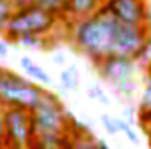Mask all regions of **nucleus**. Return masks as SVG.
Returning a JSON list of instances; mask_svg holds the SVG:
<instances>
[{
    "instance_id": "obj_1",
    "label": "nucleus",
    "mask_w": 151,
    "mask_h": 149,
    "mask_svg": "<svg viewBox=\"0 0 151 149\" xmlns=\"http://www.w3.org/2000/svg\"><path fill=\"white\" fill-rule=\"evenodd\" d=\"M119 27L121 23L107 11V7H100L95 14L76 21L70 35L76 47L99 63L114 54V42Z\"/></svg>"
},
{
    "instance_id": "obj_2",
    "label": "nucleus",
    "mask_w": 151,
    "mask_h": 149,
    "mask_svg": "<svg viewBox=\"0 0 151 149\" xmlns=\"http://www.w3.org/2000/svg\"><path fill=\"white\" fill-rule=\"evenodd\" d=\"M46 93L34 81H28L12 70L0 69V104L4 107H19L32 111Z\"/></svg>"
},
{
    "instance_id": "obj_3",
    "label": "nucleus",
    "mask_w": 151,
    "mask_h": 149,
    "mask_svg": "<svg viewBox=\"0 0 151 149\" xmlns=\"http://www.w3.org/2000/svg\"><path fill=\"white\" fill-rule=\"evenodd\" d=\"M56 25V14L51 11L40 9L35 5H21L14 11L11 16L7 28H5V37L9 40H18L27 35H44L53 30Z\"/></svg>"
},
{
    "instance_id": "obj_4",
    "label": "nucleus",
    "mask_w": 151,
    "mask_h": 149,
    "mask_svg": "<svg viewBox=\"0 0 151 149\" xmlns=\"http://www.w3.org/2000/svg\"><path fill=\"white\" fill-rule=\"evenodd\" d=\"M32 137L35 135H67L69 114L55 95L46 93L42 100L30 111Z\"/></svg>"
},
{
    "instance_id": "obj_5",
    "label": "nucleus",
    "mask_w": 151,
    "mask_h": 149,
    "mask_svg": "<svg viewBox=\"0 0 151 149\" xmlns=\"http://www.w3.org/2000/svg\"><path fill=\"white\" fill-rule=\"evenodd\" d=\"M5 140L11 148H28L32 140V119L30 111L19 107H4Z\"/></svg>"
},
{
    "instance_id": "obj_6",
    "label": "nucleus",
    "mask_w": 151,
    "mask_h": 149,
    "mask_svg": "<svg viewBox=\"0 0 151 149\" xmlns=\"http://www.w3.org/2000/svg\"><path fill=\"white\" fill-rule=\"evenodd\" d=\"M97 65L99 74L102 75L107 82H111L114 88L134 81V72H135V60L130 56H123V54H111L104 60H100Z\"/></svg>"
},
{
    "instance_id": "obj_7",
    "label": "nucleus",
    "mask_w": 151,
    "mask_h": 149,
    "mask_svg": "<svg viewBox=\"0 0 151 149\" xmlns=\"http://www.w3.org/2000/svg\"><path fill=\"white\" fill-rule=\"evenodd\" d=\"M150 37L148 27H130V25H121L118 37L114 42V54H123L130 56L137 62L146 40Z\"/></svg>"
},
{
    "instance_id": "obj_8",
    "label": "nucleus",
    "mask_w": 151,
    "mask_h": 149,
    "mask_svg": "<svg viewBox=\"0 0 151 149\" xmlns=\"http://www.w3.org/2000/svg\"><path fill=\"white\" fill-rule=\"evenodd\" d=\"M121 25L146 27L148 4L146 0H114L113 4L104 5Z\"/></svg>"
},
{
    "instance_id": "obj_9",
    "label": "nucleus",
    "mask_w": 151,
    "mask_h": 149,
    "mask_svg": "<svg viewBox=\"0 0 151 149\" xmlns=\"http://www.w3.org/2000/svg\"><path fill=\"white\" fill-rule=\"evenodd\" d=\"M100 7H102L100 0H69L65 16L79 21V19H84V18L95 14Z\"/></svg>"
},
{
    "instance_id": "obj_10",
    "label": "nucleus",
    "mask_w": 151,
    "mask_h": 149,
    "mask_svg": "<svg viewBox=\"0 0 151 149\" xmlns=\"http://www.w3.org/2000/svg\"><path fill=\"white\" fill-rule=\"evenodd\" d=\"M65 149H97V139H93L86 130L69 128Z\"/></svg>"
},
{
    "instance_id": "obj_11",
    "label": "nucleus",
    "mask_w": 151,
    "mask_h": 149,
    "mask_svg": "<svg viewBox=\"0 0 151 149\" xmlns=\"http://www.w3.org/2000/svg\"><path fill=\"white\" fill-rule=\"evenodd\" d=\"M19 67L23 69V72L28 75L34 82H40V84H53V79H51V75L47 74L40 65H37L32 58H28V56H21L19 58Z\"/></svg>"
},
{
    "instance_id": "obj_12",
    "label": "nucleus",
    "mask_w": 151,
    "mask_h": 149,
    "mask_svg": "<svg viewBox=\"0 0 151 149\" xmlns=\"http://www.w3.org/2000/svg\"><path fill=\"white\" fill-rule=\"evenodd\" d=\"M19 5H35L40 9L51 11L53 14H65L69 7V0H18Z\"/></svg>"
},
{
    "instance_id": "obj_13",
    "label": "nucleus",
    "mask_w": 151,
    "mask_h": 149,
    "mask_svg": "<svg viewBox=\"0 0 151 149\" xmlns=\"http://www.w3.org/2000/svg\"><path fill=\"white\" fill-rule=\"evenodd\" d=\"M77 84H79V81H77V69H76L74 65H70V67H67V69H63L60 72V86L65 91L76 90Z\"/></svg>"
},
{
    "instance_id": "obj_14",
    "label": "nucleus",
    "mask_w": 151,
    "mask_h": 149,
    "mask_svg": "<svg viewBox=\"0 0 151 149\" xmlns=\"http://www.w3.org/2000/svg\"><path fill=\"white\" fill-rule=\"evenodd\" d=\"M14 2L12 0H0V34H5L7 23L14 14Z\"/></svg>"
},
{
    "instance_id": "obj_15",
    "label": "nucleus",
    "mask_w": 151,
    "mask_h": 149,
    "mask_svg": "<svg viewBox=\"0 0 151 149\" xmlns=\"http://www.w3.org/2000/svg\"><path fill=\"white\" fill-rule=\"evenodd\" d=\"M139 105H141V116L142 117H151V75H148V81L144 84Z\"/></svg>"
},
{
    "instance_id": "obj_16",
    "label": "nucleus",
    "mask_w": 151,
    "mask_h": 149,
    "mask_svg": "<svg viewBox=\"0 0 151 149\" xmlns=\"http://www.w3.org/2000/svg\"><path fill=\"white\" fill-rule=\"evenodd\" d=\"M16 44L19 46H25V47H42L46 42L40 35H27V37H21L16 40Z\"/></svg>"
},
{
    "instance_id": "obj_17",
    "label": "nucleus",
    "mask_w": 151,
    "mask_h": 149,
    "mask_svg": "<svg viewBox=\"0 0 151 149\" xmlns=\"http://www.w3.org/2000/svg\"><path fill=\"white\" fill-rule=\"evenodd\" d=\"M100 121H102V126L106 128V132H107L109 135H116V133H119V130H118V121H116V117L109 116V114H102Z\"/></svg>"
},
{
    "instance_id": "obj_18",
    "label": "nucleus",
    "mask_w": 151,
    "mask_h": 149,
    "mask_svg": "<svg viewBox=\"0 0 151 149\" xmlns=\"http://www.w3.org/2000/svg\"><path fill=\"white\" fill-rule=\"evenodd\" d=\"M88 97L90 98H95V100H99V102H102L106 105H109V97L104 93V90L99 84H93V86L88 88Z\"/></svg>"
},
{
    "instance_id": "obj_19",
    "label": "nucleus",
    "mask_w": 151,
    "mask_h": 149,
    "mask_svg": "<svg viewBox=\"0 0 151 149\" xmlns=\"http://www.w3.org/2000/svg\"><path fill=\"white\" fill-rule=\"evenodd\" d=\"M134 90H135V82L134 81H128V82H123L119 86H116V91L123 97H132L134 95Z\"/></svg>"
},
{
    "instance_id": "obj_20",
    "label": "nucleus",
    "mask_w": 151,
    "mask_h": 149,
    "mask_svg": "<svg viewBox=\"0 0 151 149\" xmlns=\"http://www.w3.org/2000/svg\"><path fill=\"white\" fill-rule=\"evenodd\" d=\"M7 146L5 140V123H4V105H0V149Z\"/></svg>"
},
{
    "instance_id": "obj_21",
    "label": "nucleus",
    "mask_w": 151,
    "mask_h": 149,
    "mask_svg": "<svg viewBox=\"0 0 151 149\" xmlns=\"http://www.w3.org/2000/svg\"><path fill=\"white\" fill-rule=\"evenodd\" d=\"M7 54H9V44H7V40L0 39V58H5Z\"/></svg>"
},
{
    "instance_id": "obj_22",
    "label": "nucleus",
    "mask_w": 151,
    "mask_h": 149,
    "mask_svg": "<svg viewBox=\"0 0 151 149\" xmlns=\"http://www.w3.org/2000/svg\"><path fill=\"white\" fill-rule=\"evenodd\" d=\"M53 62H55L56 65H63V63H65V56H63L62 53H55V54H53Z\"/></svg>"
},
{
    "instance_id": "obj_23",
    "label": "nucleus",
    "mask_w": 151,
    "mask_h": 149,
    "mask_svg": "<svg viewBox=\"0 0 151 149\" xmlns=\"http://www.w3.org/2000/svg\"><path fill=\"white\" fill-rule=\"evenodd\" d=\"M123 116H125L123 119H125L127 123H132V116H134V111L128 107V109H125V111H123Z\"/></svg>"
},
{
    "instance_id": "obj_24",
    "label": "nucleus",
    "mask_w": 151,
    "mask_h": 149,
    "mask_svg": "<svg viewBox=\"0 0 151 149\" xmlns=\"http://www.w3.org/2000/svg\"><path fill=\"white\" fill-rule=\"evenodd\" d=\"M97 149H111V148L104 139H97Z\"/></svg>"
},
{
    "instance_id": "obj_25",
    "label": "nucleus",
    "mask_w": 151,
    "mask_h": 149,
    "mask_svg": "<svg viewBox=\"0 0 151 149\" xmlns=\"http://www.w3.org/2000/svg\"><path fill=\"white\" fill-rule=\"evenodd\" d=\"M146 27L151 28V5H148V16H146Z\"/></svg>"
},
{
    "instance_id": "obj_26",
    "label": "nucleus",
    "mask_w": 151,
    "mask_h": 149,
    "mask_svg": "<svg viewBox=\"0 0 151 149\" xmlns=\"http://www.w3.org/2000/svg\"><path fill=\"white\" fill-rule=\"evenodd\" d=\"M114 0H100V4H102V7L104 5H109V4H113Z\"/></svg>"
},
{
    "instance_id": "obj_27",
    "label": "nucleus",
    "mask_w": 151,
    "mask_h": 149,
    "mask_svg": "<svg viewBox=\"0 0 151 149\" xmlns=\"http://www.w3.org/2000/svg\"><path fill=\"white\" fill-rule=\"evenodd\" d=\"M2 149H19V148H11V146H5V148H2ZM21 149H28V148H21Z\"/></svg>"
},
{
    "instance_id": "obj_28",
    "label": "nucleus",
    "mask_w": 151,
    "mask_h": 149,
    "mask_svg": "<svg viewBox=\"0 0 151 149\" xmlns=\"http://www.w3.org/2000/svg\"><path fill=\"white\" fill-rule=\"evenodd\" d=\"M148 72H150V75H151V65H148Z\"/></svg>"
}]
</instances>
